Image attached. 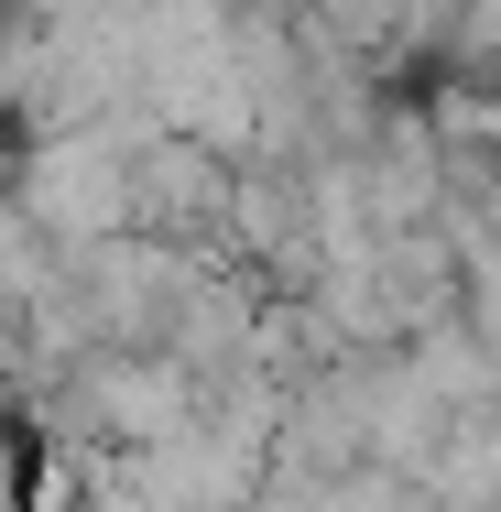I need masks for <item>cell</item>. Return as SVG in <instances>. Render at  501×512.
Segmentation results:
<instances>
[{
    "instance_id": "cell-1",
    "label": "cell",
    "mask_w": 501,
    "mask_h": 512,
    "mask_svg": "<svg viewBox=\"0 0 501 512\" xmlns=\"http://www.w3.org/2000/svg\"><path fill=\"white\" fill-rule=\"evenodd\" d=\"M33 207H44L55 229H77V240H99L109 218L131 207V186H120V164H109V153H88V142H66V153H55V164L33 175Z\"/></svg>"
}]
</instances>
